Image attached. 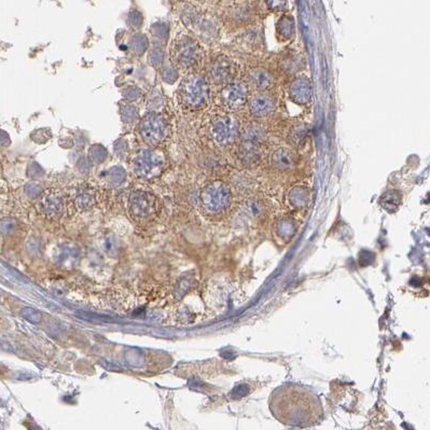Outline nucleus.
Returning a JSON list of instances; mask_svg holds the SVG:
<instances>
[{"instance_id": "ddd939ff", "label": "nucleus", "mask_w": 430, "mask_h": 430, "mask_svg": "<svg viewBox=\"0 0 430 430\" xmlns=\"http://www.w3.org/2000/svg\"><path fill=\"white\" fill-rule=\"evenodd\" d=\"M271 162L276 170L290 171L296 165V158L290 149L281 147L273 152Z\"/></svg>"}, {"instance_id": "1a4fd4ad", "label": "nucleus", "mask_w": 430, "mask_h": 430, "mask_svg": "<svg viewBox=\"0 0 430 430\" xmlns=\"http://www.w3.org/2000/svg\"><path fill=\"white\" fill-rule=\"evenodd\" d=\"M236 75V65L234 60L227 56L216 57L209 65L208 77L216 86H224L233 81Z\"/></svg>"}, {"instance_id": "aec40b11", "label": "nucleus", "mask_w": 430, "mask_h": 430, "mask_svg": "<svg viewBox=\"0 0 430 430\" xmlns=\"http://www.w3.org/2000/svg\"><path fill=\"white\" fill-rule=\"evenodd\" d=\"M163 59H164V51L161 47H153L152 50L150 51V54H149V63L150 64L155 67V68H159L162 66L163 64Z\"/></svg>"}, {"instance_id": "393cba45", "label": "nucleus", "mask_w": 430, "mask_h": 430, "mask_svg": "<svg viewBox=\"0 0 430 430\" xmlns=\"http://www.w3.org/2000/svg\"><path fill=\"white\" fill-rule=\"evenodd\" d=\"M123 95L129 103H133L135 100H137L140 96H141V91L138 88H135V87H130L129 89H127L124 91Z\"/></svg>"}, {"instance_id": "a211bd4d", "label": "nucleus", "mask_w": 430, "mask_h": 430, "mask_svg": "<svg viewBox=\"0 0 430 430\" xmlns=\"http://www.w3.org/2000/svg\"><path fill=\"white\" fill-rule=\"evenodd\" d=\"M289 200L292 206L301 208L305 206L310 201L309 190L303 187L293 188L289 193Z\"/></svg>"}, {"instance_id": "7ed1b4c3", "label": "nucleus", "mask_w": 430, "mask_h": 430, "mask_svg": "<svg viewBox=\"0 0 430 430\" xmlns=\"http://www.w3.org/2000/svg\"><path fill=\"white\" fill-rule=\"evenodd\" d=\"M171 59L176 68L192 70L203 58V49L200 43L187 34L177 36L171 46Z\"/></svg>"}, {"instance_id": "5701e85b", "label": "nucleus", "mask_w": 430, "mask_h": 430, "mask_svg": "<svg viewBox=\"0 0 430 430\" xmlns=\"http://www.w3.org/2000/svg\"><path fill=\"white\" fill-rule=\"evenodd\" d=\"M77 202L82 206H88L93 202V196L90 190L86 187H80L78 189V196Z\"/></svg>"}, {"instance_id": "f3484780", "label": "nucleus", "mask_w": 430, "mask_h": 430, "mask_svg": "<svg viewBox=\"0 0 430 430\" xmlns=\"http://www.w3.org/2000/svg\"><path fill=\"white\" fill-rule=\"evenodd\" d=\"M380 204L382 205V207L385 209V211L394 213L398 208H399L401 204V195L396 190L387 191L381 196Z\"/></svg>"}, {"instance_id": "dca6fc26", "label": "nucleus", "mask_w": 430, "mask_h": 430, "mask_svg": "<svg viewBox=\"0 0 430 430\" xmlns=\"http://www.w3.org/2000/svg\"><path fill=\"white\" fill-rule=\"evenodd\" d=\"M41 207H43L44 212L50 216L58 215L63 209L62 197L55 192H48L45 195L43 202H41Z\"/></svg>"}, {"instance_id": "423d86ee", "label": "nucleus", "mask_w": 430, "mask_h": 430, "mask_svg": "<svg viewBox=\"0 0 430 430\" xmlns=\"http://www.w3.org/2000/svg\"><path fill=\"white\" fill-rule=\"evenodd\" d=\"M201 202L207 213L220 214L227 211L232 203V192L224 182L213 181L203 189Z\"/></svg>"}, {"instance_id": "39448f33", "label": "nucleus", "mask_w": 430, "mask_h": 430, "mask_svg": "<svg viewBox=\"0 0 430 430\" xmlns=\"http://www.w3.org/2000/svg\"><path fill=\"white\" fill-rule=\"evenodd\" d=\"M170 133V122L160 111H149L140 120L139 134L142 140L151 147H158L165 142Z\"/></svg>"}, {"instance_id": "a878e982", "label": "nucleus", "mask_w": 430, "mask_h": 430, "mask_svg": "<svg viewBox=\"0 0 430 430\" xmlns=\"http://www.w3.org/2000/svg\"><path fill=\"white\" fill-rule=\"evenodd\" d=\"M129 23H130V25L132 27H135V28H137V27L141 26V23H142V16H141V14L138 11H136V10H134V11H132L130 13Z\"/></svg>"}, {"instance_id": "f8f14e48", "label": "nucleus", "mask_w": 430, "mask_h": 430, "mask_svg": "<svg viewBox=\"0 0 430 430\" xmlns=\"http://www.w3.org/2000/svg\"><path fill=\"white\" fill-rule=\"evenodd\" d=\"M131 209L136 217H149L154 212L153 195L142 191L133 193L131 196Z\"/></svg>"}, {"instance_id": "6e6552de", "label": "nucleus", "mask_w": 430, "mask_h": 430, "mask_svg": "<svg viewBox=\"0 0 430 430\" xmlns=\"http://www.w3.org/2000/svg\"><path fill=\"white\" fill-rule=\"evenodd\" d=\"M249 100V87L243 81H231L223 86L219 101L228 112H235L245 107Z\"/></svg>"}, {"instance_id": "20e7f679", "label": "nucleus", "mask_w": 430, "mask_h": 430, "mask_svg": "<svg viewBox=\"0 0 430 430\" xmlns=\"http://www.w3.org/2000/svg\"><path fill=\"white\" fill-rule=\"evenodd\" d=\"M208 133L215 145L228 147L239 138L240 124L233 114L219 113L209 122Z\"/></svg>"}, {"instance_id": "2eb2a0df", "label": "nucleus", "mask_w": 430, "mask_h": 430, "mask_svg": "<svg viewBox=\"0 0 430 430\" xmlns=\"http://www.w3.org/2000/svg\"><path fill=\"white\" fill-rule=\"evenodd\" d=\"M296 31L295 19L290 15L281 16L276 24V37L280 43L289 41Z\"/></svg>"}, {"instance_id": "9d476101", "label": "nucleus", "mask_w": 430, "mask_h": 430, "mask_svg": "<svg viewBox=\"0 0 430 430\" xmlns=\"http://www.w3.org/2000/svg\"><path fill=\"white\" fill-rule=\"evenodd\" d=\"M249 112L255 118L261 119L269 117L270 114L275 111L276 103L270 94L264 92H258L255 95L249 97L248 100Z\"/></svg>"}, {"instance_id": "9b49d317", "label": "nucleus", "mask_w": 430, "mask_h": 430, "mask_svg": "<svg viewBox=\"0 0 430 430\" xmlns=\"http://www.w3.org/2000/svg\"><path fill=\"white\" fill-rule=\"evenodd\" d=\"M313 96L312 82L306 76H299L289 86V97L298 105H308Z\"/></svg>"}, {"instance_id": "4be33fe9", "label": "nucleus", "mask_w": 430, "mask_h": 430, "mask_svg": "<svg viewBox=\"0 0 430 430\" xmlns=\"http://www.w3.org/2000/svg\"><path fill=\"white\" fill-rule=\"evenodd\" d=\"M132 49L136 52L137 54H141L142 52L148 47L147 44V39L142 35H136L132 38Z\"/></svg>"}, {"instance_id": "b1692460", "label": "nucleus", "mask_w": 430, "mask_h": 430, "mask_svg": "<svg viewBox=\"0 0 430 430\" xmlns=\"http://www.w3.org/2000/svg\"><path fill=\"white\" fill-rule=\"evenodd\" d=\"M162 77L165 82L173 83L177 79V70L174 65H166L163 67Z\"/></svg>"}, {"instance_id": "6ab92c4d", "label": "nucleus", "mask_w": 430, "mask_h": 430, "mask_svg": "<svg viewBox=\"0 0 430 430\" xmlns=\"http://www.w3.org/2000/svg\"><path fill=\"white\" fill-rule=\"evenodd\" d=\"M146 103L148 111H160L163 108L165 101L163 94L158 89H154L149 93Z\"/></svg>"}, {"instance_id": "0eeeda50", "label": "nucleus", "mask_w": 430, "mask_h": 430, "mask_svg": "<svg viewBox=\"0 0 430 430\" xmlns=\"http://www.w3.org/2000/svg\"><path fill=\"white\" fill-rule=\"evenodd\" d=\"M133 172L142 179L159 177L165 166L164 155L154 149L140 150L133 160Z\"/></svg>"}, {"instance_id": "f03ea898", "label": "nucleus", "mask_w": 430, "mask_h": 430, "mask_svg": "<svg viewBox=\"0 0 430 430\" xmlns=\"http://www.w3.org/2000/svg\"><path fill=\"white\" fill-rule=\"evenodd\" d=\"M177 97L185 110L205 109L211 101V85L208 79L198 72H189L180 82Z\"/></svg>"}, {"instance_id": "bb28decb", "label": "nucleus", "mask_w": 430, "mask_h": 430, "mask_svg": "<svg viewBox=\"0 0 430 430\" xmlns=\"http://www.w3.org/2000/svg\"><path fill=\"white\" fill-rule=\"evenodd\" d=\"M265 3L273 11H280V10L285 9L287 0H265Z\"/></svg>"}, {"instance_id": "f257e3e1", "label": "nucleus", "mask_w": 430, "mask_h": 430, "mask_svg": "<svg viewBox=\"0 0 430 430\" xmlns=\"http://www.w3.org/2000/svg\"><path fill=\"white\" fill-rule=\"evenodd\" d=\"M270 410L280 423L305 428L317 425L322 418L319 398L312 391L297 384L282 385L272 393Z\"/></svg>"}, {"instance_id": "412c9836", "label": "nucleus", "mask_w": 430, "mask_h": 430, "mask_svg": "<svg viewBox=\"0 0 430 430\" xmlns=\"http://www.w3.org/2000/svg\"><path fill=\"white\" fill-rule=\"evenodd\" d=\"M121 114H122L123 121L128 122V123H132L136 119H137L138 111L135 107L131 106V105H124V106L121 107Z\"/></svg>"}, {"instance_id": "4468645a", "label": "nucleus", "mask_w": 430, "mask_h": 430, "mask_svg": "<svg viewBox=\"0 0 430 430\" xmlns=\"http://www.w3.org/2000/svg\"><path fill=\"white\" fill-rule=\"evenodd\" d=\"M249 82L259 92H264L273 86V77L271 73L261 67H255L249 71Z\"/></svg>"}]
</instances>
